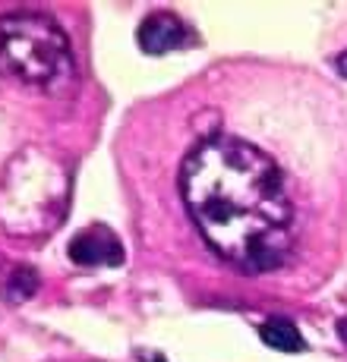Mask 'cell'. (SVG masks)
<instances>
[{
	"label": "cell",
	"instance_id": "cell-3",
	"mask_svg": "<svg viewBox=\"0 0 347 362\" xmlns=\"http://www.w3.org/2000/svg\"><path fill=\"white\" fill-rule=\"evenodd\" d=\"M0 76L54 95L73 88L76 64L67 32L41 13L0 16Z\"/></svg>",
	"mask_w": 347,
	"mask_h": 362
},
{
	"label": "cell",
	"instance_id": "cell-9",
	"mask_svg": "<svg viewBox=\"0 0 347 362\" xmlns=\"http://www.w3.org/2000/svg\"><path fill=\"white\" fill-rule=\"evenodd\" d=\"M338 334H341V344H347V318L344 322H338Z\"/></svg>",
	"mask_w": 347,
	"mask_h": 362
},
{
	"label": "cell",
	"instance_id": "cell-1",
	"mask_svg": "<svg viewBox=\"0 0 347 362\" xmlns=\"http://www.w3.org/2000/svg\"><path fill=\"white\" fill-rule=\"evenodd\" d=\"M180 189L208 246L246 274L272 271L294 246V202L278 164L237 136H208L186 155Z\"/></svg>",
	"mask_w": 347,
	"mask_h": 362
},
{
	"label": "cell",
	"instance_id": "cell-2",
	"mask_svg": "<svg viewBox=\"0 0 347 362\" xmlns=\"http://www.w3.org/2000/svg\"><path fill=\"white\" fill-rule=\"evenodd\" d=\"M69 208V170L64 158L25 145L0 170V227L13 236H45Z\"/></svg>",
	"mask_w": 347,
	"mask_h": 362
},
{
	"label": "cell",
	"instance_id": "cell-5",
	"mask_svg": "<svg viewBox=\"0 0 347 362\" xmlns=\"http://www.w3.org/2000/svg\"><path fill=\"white\" fill-rule=\"evenodd\" d=\"M139 38V47H142L145 54H171V51H180V47L193 45V38L196 35L190 32V25L183 23V19L177 16V13H152V16H145V23L139 25L136 32Z\"/></svg>",
	"mask_w": 347,
	"mask_h": 362
},
{
	"label": "cell",
	"instance_id": "cell-4",
	"mask_svg": "<svg viewBox=\"0 0 347 362\" xmlns=\"http://www.w3.org/2000/svg\"><path fill=\"white\" fill-rule=\"evenodd\" d=\"M67 252L73 259V264H82V268H117V264H123L120 240L104 224L82 227L79 233H73Z\"/></svg>",
	"mask_w": 347,
	"mask_h": 362
},
{
	"label": "cell",
	"instance_id": "cell-7",
	"mask_svg": "<svg viewBox=\"0 0 347 362\" xmlns=\"http://www.w3.org/2000/svg\"><path fill=\"white\" fill-rule=\"evenodd\" d=\"M4 290H6V299H13V303H25V299L38 290V274H35V268L19 264V268L10 274V281H6Z\"/></svg>",
	"mask_w": 347,
	"mask_h": 362
},
{
	"label": "cell",
	"instance_id": "cell-8",
	"mask_svg": "<svg viewBox=\"0 0 347 362\" xmlns=\"http://www.w3.org/2000/svg\"><path fill=\"white\" fill-rule=\"evenodd\" d=\"M335 69H338V73H341L344 79H347V51H344V54H338V57H335Z\"/></svg>",
	"mask_w": 347,
	"mask_h": 362
},
{
	"label": "cell",
	"instance_id": "cell-6",
	"mask_svg": "<svg viewBox=\"0 0 347 362\" xmlns=\"http://www.w3.org/2000/svg\"><path fill=\"white\" fill-rule=\"evenodd\" d=\"M259 337H262V344H268L272 350H281V353H300V350H307V340H303V334L297 331V325L288 322V318H268V322L259 328Z\"/></svg>",
	"mask_w": 347,
	"mask_h": 362
}]
</instances>
